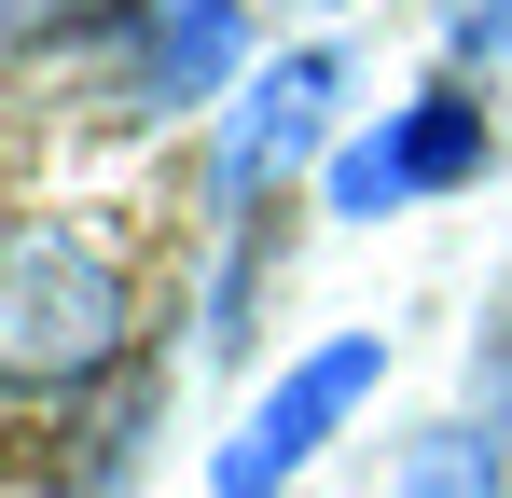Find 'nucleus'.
<instances>
[{"mask_svg": "<svg viewBox=\"0 0 512 498\" xmlns=\"http://www.w3.org/2000/svg\"><path fill=\"white\" fill-rule=\"evenodd\" d=\"M125 346V263L84 222H14L0 236V388H84Z\"/></svg>", "mask_w": 512, "mask_h": 498, "instance_id": "nucleus-1", "label": "nucleus"}, {"mask_svg": "<svg viewBox=\"0 0 512 498\" xmlns=\"http://www.w3.org/2000/svg\"><path fill=\"white\" fill-rule=\"evenodd\" d=\"M471 166H485V111H471V97H416L402 125H374V139L333 166V222H374V208L443 194V180H471Z\"/></svg>", "mask_w": 512, "mask_h": 498, "instance_id": "nucleus-2", "label": "nucleus"}, {"mask_svg": "<svg viewBox=\"0 0 512 498\" xmlns=\"http://www.w3.org/2000/svg\"><path fill=\"white\" fill-rule=\"evenodd\" d=\"M360 388H374V346H319V360H305V374H291V388H277V402L222 443V498H277L305 457H319V429H333Z\"/></svg>", "mask_w": 512, "mask_h": 498, "instance_id": "nucleus-3", "label": "nucleus"}, {"mask_svg": "<svg viewBox=\"0 0 512 498\" xmlns=\"http://www.w3.org/2000/svg\"><path fill=\"white\" fill-rule=\"evenodd\" d=\"M333 56L305 42V56H277V70L250 83V111H236V139H222V194H263V166H291L305 139H319V111H333Z\"/></svg>", "mask_w": 512, "mask_h": 498, "instance_id": "nucleus-4", "label": "nucleus"}, {"mask_svg": "<svg viewBox=\"0 0 512 498\" xmlns=\"http://www.w3.org/2000/svg\"><path fill=\"white\" fill-rule=\"evenodd\" d=\"M222 70H236V0H153V56H139V83H153L167 111H194Z\"/></svg>", "mask_w": 512, "mask_h": 498, "instance_id": "nucleus-5", "label": "nucleus"}, {"mask_svg": "<svg viewBox=\"0 0 512 498\" xmlns=\"http://www.w3.org/2000/svg\"><path fill=\"white\" fill-rule=\"evenodd\" d=\"M402 498H499V471H485V443H471V429H429Z\"/></svg>", "mask_w": 512, "mask_h": 498, "instance_id": "nucleus-6", "label": "nucleus"}, {"mask_svg": "<svg viewBox=\"0 0 512 498\" xmlns=\"http://www.w3.org/2000/svg\"><path fill=\"white\" fill-rule=\"evenodd\" d=\"M457 42H471V56H485V42H512V0H471V14H457Z\"/></svg>", "mask_w": 512, "mask_h": 498, "instance_id": "nucleus-7", "label": "nucleus"}, {"mask_svg": "<svg viewBox=\"0 0 512 498\" xmlns=\"http://www.w3.org/2000/svg\"><path fill=\"white\" fill-rule=\"evenodd\" d=\"M42 14H84V0H0V28H42Z\"/></svg>", "mask_w": 512, "mask_h": 498, "instance_id": "nucleus-8", "label": "nucleus"}]
</instances>
